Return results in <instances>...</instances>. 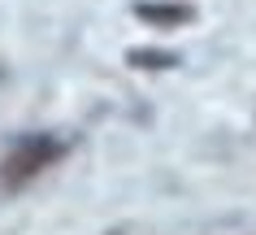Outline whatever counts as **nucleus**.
Instances as JSON below:
<instances>
[{"mask_svg":"<svg viewBox=\"0 0 256 235\" xmlns=\"http://www.w3.org/2000/svg\"><path fill=\"white\" fill-rule=\"evenodd\" d=\"M56 157V144L48 135H30V139H22L14 152H9V161H4V179L9 183H22V179H30V174H40L48 161Z\"/></svg>","mask_w":256,"mask_h":235,"instance_id":"obj_1","label":"nucleus"},{"mask_svg":"<svg viewBox=\"0 0 256 235\" xmlns=\"http://www.w3.org/2000/svg\"><path fill=\"white\" fill-rule=\"evenodd\" d=\"M139 18H152V22H182L187 9H152V5H139Z\"/></svg>","mask_w":256,"mask_h":235,"instance_id":"obj_2","label":"nucleus"},{"mask_svg":"<svg viewBox=\"0 0 256 235\" xmlns=\"http://www.w3.org/2000/svg\"><path fill=\"white\" fill-rule=\"evenodd\" d=\"M174 53H130V66H174Z\"/></svg>","mask_w":256,"mask_h":235,"instance_id":"obj_3","label":"nucleus"}]
</instances>
